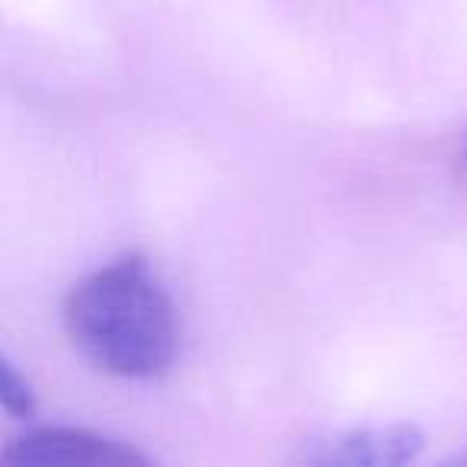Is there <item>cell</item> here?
<instances>
[{
	"instance_id": "obj_2",
	"label": "cell",
	"mask_w": 467,
	"mask_h": 467,
	"mask_svg": "<svg viewBox=\"0 0 467 467\" xmlns=\"http://www.w3.org/2000/svg\"><path fill=\"white\" fill-rule=\"evenodd\" d=\"M0 467H161L144 448L84 426H36L7 441Z\"/></svg>"
},
{
	"instance_id": "obj_1",
	"label": "cell",
	"mask_w": 467,
	"mask_h": 467,
	"mask_svg": "<svg viewBox=\"0 0 467 467\" xmlns=\"http://www.w3.org/2000/svg\"><path fill=\"white\" fill-rule=\"evenodd\" d=\"M61 324L93 368L122 381H157L180 356L176 301L141 254H122L74 282Z\"/></svg>"
},
{
	"instance_id": "obj_6",
	"label": "cell",
	"mask_w": 467,
	"mask_h": 467,
	"mask_svg": "<svg viewBox=\"0 0 467 467\" xmlns=\"http://www.w3.org/2000/svg\"><path fill=\"white\" fill-rule=\"evenodd\" d=\"M464 163H467V148H464Z\"/></svg>"
},
{
	"instance_id": "obj_4",
	"label": "cell",
	"mask_w": 467,
	"mask_h": 467,
	"mask_svg": "<svg viewBox=\"0 0 467 467\" xmlns=\"http://www.w3.org/2000/svg\"><path fill=\"white\" fill-rule=\"evenodd\" d=\"M0 403H4L10 420H29L36 413V407H39L29 378L7 356L0 358Z\"/></svg>"
},
{
	"instance_id": "obj_3",
	"label": "cell",
	"mask_w": 467,
	"mask_h": 467,
	"mask_svg": "<svg viewBox=\"0 0 467 467\" xmlns=\"http://www.w3.org/2000/svg\"><path fill=\"white\" fill-rule=\"evenodd\" d=\"M426 451V432L416 422H378L324 435L301 448L288 467H413Z\"/></svg>"
},
{
	"instance_id": "obj_5",
	"label": "cell",
	"mask_w": 467,
	"mask_h": 467,
	"mask_svg": "<svg viewBox=\"0 0 467 467\" xmlns=\"http://www.w3.org/2000/svg\"><path fill=\"white\" fill-rule=\"evenodd\" d=\"M435 467H467V451L451 454V458H445L441 464H435Z\"/></svg>"
}]
</instances>
